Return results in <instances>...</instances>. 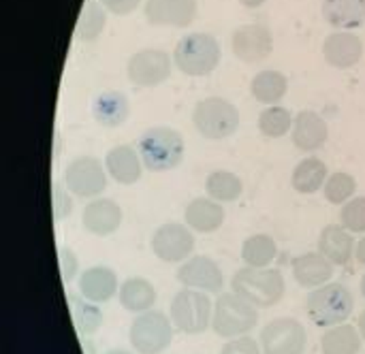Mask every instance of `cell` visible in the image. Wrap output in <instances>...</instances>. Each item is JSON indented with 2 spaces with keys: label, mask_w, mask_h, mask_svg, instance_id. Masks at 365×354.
Masks as SVG:
<instances>
[{
  "label": "cell",
  "mask_w": 365,
  "mask_h": 354,
  "mask_svg": "<svg viewBox=\"0 0 365 354\" xmlns=\"http://www.w3.org/2000/svg\"><path fill=\"white\" fill-rule=\"evenodd\" d=\"M359 333H361V340L365 342V310L359 314Z\"/></svg>",
  "instance_id": "7bdbcfd3"
},
{
  "label": "cell",
  "mask_w": 365,
  "mask_h": 354,
  "mask_svg": "<svg viewBox=\"0 0 365 354\" xmlns=\"http://www.w3.org/2000/svg\"><path fill=\"white\" fill-rule=\"evenodd\" d=\"M323 192H325V199L331 203V205H344L349 203L355 192H357V182L351 173H344V171H338V173H331L323 186Z\"/></svg>",
  "instance_id": "e575fe53"
},
{
  "label": "cell",
  "mask_w": 365,
  "mask_h": 354,
  "mask_svg": "<svg viewBox=\"0 0 365 354\" xmlns=\"http://www.w3.org/2000/svg\"><path fill=\"white\" fill-rule=\"evenodd\" d=\"M323 17L336 30H355L365 24V0H323Z\"/></svg>",
  "instance_id": "d4e9b609"
},
{
  "label": "cell",
  "mask_w": 365,
  "mask_h": 354,
  "mask_svg": "<svg viewBox=\"0 0 365 354\" xmlns=\"http://www.w3.org/2000/svg\"><path fill=\"white\" fill-rule=\"evenodd\" d=\"M107 169L94 156H79L64 171V186L79 199H98L107 190Z\"/></svg>",
  "instance_id": "9c48e42d"
},
{
  "label": "cell",
  "mask_w": 365,
  "mask_h": 354,
  "mask_svg": "<svg viewBox=\"0 0 365 354\" xmlns=\"http://www.w3.org/2000/svg\"><path fill=\"white\" fill-rule=\"evenodd\" d=\"M173 329L175 327L167 314L150 310L133 318L128 340L137 354H163L173 342Z\"/></svg>",
  "instance_id": "ba28073f"
},
{
  "label": "cell",
  "mask_w": 365,
  "mask_h": 354,
  "mask_svg": "<svg viewBox=\"0 0 365 354\" xmlns=\"http://www.w3.org/2000/svg\"><path fill=\"white\" fill-rule=\"evenodd\" d=\"M340 224L351 233H365V197H353L342 205Z\"/></svg>",
  "instance_id": "d590c367"
},
{
  "label": "cell",
  "mask_w": 365,
  "mask_h": 354,
  "mask_svg": "<svg viewBox=\"0 0 365 354\" xmlns=\"http://www.w3.org/2000/svg\"><path fill=\"white\" fill-rule=\"evenodd\" d=\"M233 56L246 64H259L274 51V34L265 24H244L231 36Z\"/></svg>",
  "instance_id": "4fadbf2b"
},
{
  "label": "cell",
  "mask_w": 365,
  "mask_h": 354,
  "mask_svg": "<svg viewBox=\"0 0 365 354\" xmlns=\"http://www.w3.org/2000/svg\"><path fill=\"white\" fill-rule=\"evenodd\" d=\"M51 209H53V220L60 222L64 218H68L73 214V199L66 186L62 184H53L51 186Z\"/></svg>",
  "instance_id": "8d00e7d4"
},
{
  "label": "cell",
  "mask_w": 365,
  "mask_h": 354,
  "mask_svg": "<svg viewBox=\"0 0 365 354\" xmlns=\"http://www.w3.org/2000/svg\"><path fill=\"white\" fill-rule=\"evenodd\" d=\"M197 0H145L143 13L152 26L186 28L197 17Z\"/></svg>",
  "instance_id": "9a60e30c"
},
{
  "label": "cell",
  "mask_w": 365,
  "mask_h": 354,
  "mask_svg": "<svg viewBox=\"0 0 365 354\" xmlns=\"http://www.w3.org/2000/svg\"><path fill=\"white\" fill-rule=\"evenodd\" d=\"M107 26V9L98 0H86L79 13L75 36L79 41H96Z\"/></svg>",
  "instance_id": "d6a6232c"
},
{
  "label": "cell",
  "mask_w": 365,
  "mask_h": 354,
  "mask_svg": "<svg viewBox=\"0 0 365 354\" xmlns=\"http://www.w3.org/2000/svg\"><path fill=\"white\" fill-rule=\"evenodd\" d=\"M289 92V79L284 73L274 71V68H265L259 71L252 81H250V94L257 103L261 105H278Z\"/></svg>",
  "instance_id": "4316f807"
},
{
  "label": "cell",
  "mask_w": 365,
  "mask_h": 354,
  "mask_svg": "<svg viewBox=\"0 0 365 354\" xmlns=\"http://www.w3.org/2000/svg\"><path fill=\"white\" fill-rule=\"evenodd\" d=\"M323 58L336 68H353L364 58V41L351 30H336L323 41Z\"/></svg>",
  "instance_id": "e0dca14e"
},
{
  "label": "cell",
  "mask_w": 365,
  "mask_h": 354,
  "mask_svg": "<svg viewBox=\"0 0 365 354\" xmlns=\"http://www.w3.org/2000/svg\"><path fill=\"white\" fill-rule=\"evenodd\" d=\"M124 220L122 207L113 199H92L81 212V224L90 235L109 237L113 235Z\"/></svg>",
  "instance_id": "2e32d148"
},
{
  "label": "cell",
  "mask_w": 365,
  "mask_h": 354,
  "mask_svg": "<svg viewBox=\"0 0 365 354\" xmlns=\"http://www.w3.org/2000/svg\"><path fill=\"white\" fill-rule=\"evenodd\" d=\"M68 303H71V312H73V323L79 331V335H94L103 323V310L98 308V303L88 301L86 297H77V295H68Z\"/></svg>",
  "instance_id": "1f68e13d"
},
{
  "label": "cell",
  "mask_w": 365,
  "mask_h": 354,
  "mask_svg": "<svg viewBox=\"0 0 365 354\" xmlns=\"http://www.w3.org/2000/svg\"><path fill=\"white\" fill-rule=\"evenodd\" d=\"M205 192L210 199L218 201V203H233L242 197L244 192V182L237 173L227 171V169H218L212 171L205 179Z\"/></svg>",
  "instance_id": "f546056e"
},
{
  "label": "cell",
  "mask_w": 365,
  "mask_h": 354,
  "mask_svg": "<svg viewBox=\"0 0 365 354\" xmlns=\"http://www.w3.org/2000/svg\"><path fill=\"white\" fill-rule=\"evenodd\" d=\"M192 124L201 137L210 141H222L237 132L240 111L237 107L220 96L201 98L192 109Z\"/></svg>",
  "instance_id": "8992f818"
},
{
  "label": "cell",
  "mask_w": 365,
  "mask_h": 354,
  "mask_svg": "<svg viewBox=\"0 0 365 354\" xmlns=\"http://www.w3.org/2000/svg\"><path fill=\"white\" fill-rule=\"evenodd\" d=\"M293 122L295 118L291 115V111L280 105H272L259 113V130L269 139H280L289 135L293 130Z\"/></svg>",
  "instance_id": "836d02e7"
},
{
  "label": "cell",
  "mask_w": 365,
  "mask_h": 354,
  "mask_svg": "<svg viewBox=\"0 0 365 354\" xmlns=\"http://www.w3.org/2000/svg\"><path fill=\"white\" fill-rule=\"evenodd\" d=\"M225 218H227V214H225L222 203H218L210 197L192 199L184 209L186 227L195 233H201V235L216 233L225 224Z\"/></svg>",
  "instance_id": "44dd1931"
},
{
  "label": "cell",
  "mask_w": 365,
  "mask_h": 354,
  "mask_svg": "<svg viewBox=\"0 0 365 354\" xmlns=\"http://www.w3.org/2000/svg\"><path fill=\"white\" fill-rule=\"evenodd\" d=\"M327 177H329L327 165L321 158L310 156V158L297 162V167L293 169L291 186L299 194H314L325 186Z\"/></svg>",
  "instance_id": "83f0119b"
},
{
  "label": "cell",
  "mask_w": 365,
  "mask_h": 354,
  "mask_svg": "<svg viewBox=\"0 0 365 354\" xmlns=\"http://www.w3.org/2000/svg\"><path fill=\"white\" fill-rule=\"evenodd\" d=\"M293 278L304 288H319L329 284L334 278V263H329L321 252H306L293 259Z\"/></svg>",
  "instance_id": "7402d4cb"
},
{
  "label": "cell",
  "mask_w": 365,
  "mask_h": 354,
  "mask_svg": "<svg viewBox=\"0 0 365 354\" xmlns=\"http://www.w3.org/2000/svg\"><path fill=\"white\" fill-rule=\"evenodd\" d=\"M171 56L163 49H139L128 58L126 75L137 88H156L171 77Z\"/></svg>",
  "instance_id": "30bf717a"
},
{
  "label": "cell",
  "mask_w": 365,
  "mask_h": 354,
  "mask_svg": "<svg viewBox=\"0 0 365 354\" xmlns=\"http://www.w3.org/2000/svg\"><path fill=\"white\" fill-rule=\"evenodd\" d=\"M105 354H130L128 350H120V348H111V350H107Z\"/></svg>",
  "instance_id": "ee69618b"
},
{
  "label": "cell",
  "mask_w": 365,
  "mask_h": 354,
  "mask_svg": "<svg viewBox=\"0 0 365 354\" xmlns=\"http://www.w3.org/2000/svg\"><path fill=\"white\" fill-rule=\"evenodd\" d=\"M259 344L263 354H304L308 333L295 318H276L263 327Z\"/></svg>",
  "instance_id": "8fae6325"
},
{
  "label": "cell",
  "mask_w": 365,
  "mask_h": 354,
  "mask_svg": "<svg viewBox=\"0 0 365 354\" xmlns=\"http://www.w3.org/2000/svg\"><path fill=\"white\" fill-rule=\"evenodd\" d=\"M231 291L235 295H240L242 299H246L257 310H267L282 301V297L287 293V282L278 269L244 267L233 274Z\"/></svg>",
  "instance_id": "6da1fadb"
},
{
  "label": "cell",
  "mask_w": 365,
  "mask_h": 354,
  "mask_svg": "<svg viewBox=\"0 0 365 354\" xmlns=\"http://www.w3.org/2000/svg\"><path fill=\"white\" fill-rule=\"evenodd\" d=\"M353 233L342 224H329L319 235V252L334 265H346L355 254Z\"/></svg>",
  "instance_id": "cb8c5ba5"
},
{
  "label": "cell",
  "mask_w": 365,
  "mask_h": 354,
  "mask_svg": "<svg viewBox=\"0 0 365 354\" xmlns=\"http://www.w3.org/2000/svg\"><path fill=\"white\" fill-rule=\"evenodd\" d=\"M261 344H257V340H252L250 335H242V338H233L229 340L220 354H261Z\"/></svg>",
  "instance_id": "74e56055"
},
{
  "label": "cell",
  "mask_w": 365,
  "mask_h": 354,
  "mask_svg": "<svg viewBox=\"0 0 365 354\" xmlns=\"http://www.w3.org/2000/svg\"><path fill=\"white\" fill-rule=\"evenodd\" d=\"M173 64L188 77H205L220 64V45L207 32L184 34L173 49Z\"/></svg>",
  "instance_id": "3957f363"
},
{
  "label": "cell",
  "mask_w": 365,
  "mask_h": 354,
  "mask_svg": "<svg viewBox=\"0 0 365 354\" xmlns=\"http://www.w3.org/2000/svg\"><path fill=\"white\" fill-rule=\"evenodd\" d=\"M150 246L163 263H184L195 252V235L186 224L165 222L154 231Z\"/></svg>",
  "instance_id": "7c38bea8"
},
{
  "label": "cell",
  "mask_w": 365,
  "mask_h": 354,
  "mask_svg": "<svg viewBox=\"0 0 365 354\" xmlns=\"http://www.w3.org/2000/svg\"><path fill=\"white\" fill-rule=\"evenodd\" d=\"M355 259L359 265H365V237L355 244Z\"/></svg>",
  "instance_id": "60d3db41"
},
{
  "label": "cell",
  "mask_w": 365,
  "mask_h": 354,
  "mask_svg": "<svg viewBox=\"0 0 365 354\" xmlns=\"http://www.w3.org/2000/svg\"><path fill=\"white\" fill-rule=\"evenodd\" d=\"M361 333L353 325H336L329 327L321 335V353L323 354H359L361 350Z\"/></svg>",
  "instance_id": "f1b7e54d"
},
{
  "label": "cell",
  "mask_w": 365,
  "mask_h": 354,
  "mask_svg": "<svg viewBox=\"0 0 365 354\" xmlns=\"http://www.w3.org/2000/svg\"><path fill=\"white\" fill-rule=\"evenodd\" d=\"M105 169L113 182L122 186H133L143 175V160L139 156V150L130 145H115L105 156Z\"/></svg>",
  "instance_id": "ffe728a7"
},
{
  "label": "cell",
  "mask_w": 365,
  "mask_h": 354,
  "mask_svg": "<svg viewBox=\"0 0 365 354\" xmlns=\"http://www.w3.org/2000/svg\"><path fill=\"white\" fill-rule=\"evenodd\" d=\"M58 261H60L62 280L64 282H71L77 276V269H79V261H77L75 252L71 248H66V246H60L58 248Z\"/></svg>",
  "instance_id": "f35d334b"
},
{
  "label": "cell",
  "mask_w": 365,
  "mask_h": 354,
  "mask_svg": "<svg viewBox=\"0 0 365 354\" xmlns=\"http://www.w3.org/2000/svg\"><path fill=\"white\" fill-rule=\"evenodd\" d=\"M120 306L130 312V314H143L150 312L158 299L156 288L150 280L145 278H128L120 284V293H118Z\"/></svg>",
  "instance_id": "484cf974"
},
{
  "label": "cell",
  "mask_w": 365,
  "mask_h": 354,
  "mask_svg": "<svg viewBox=\"0 0 365 354\" xmlns=\"http://www.w3.org/2000/svg\"><path fill=\"white\" fill-rule=\"evenodd\" d=\"M246 9H259V6H263L267 0H240Z\"/></svg>",
  "instance_id": "b9f144b4"
},
{
  "label": "cell",
  "mask_w": 365,
  "mask_h": 354,
  "mask_svg": "<svg viewBox=\"0 0 365 354\" xmlns=\"http://www.w3.org/2000/svg\"><path fill=\"white\" fill-rule=\"evenodd\" d=\"M98 2L113 15H130L141 4V0H98Z\"/></svg>",
  "instance_id": "ab89813d"
},
{
  "label": "cell",
  "mask_w": 365,
  "mask_h": 354,
  "mask_svg": "<svg viewBox=\"0 0 365 354\" xmlns=\"http://www.w3.org/2000/svg\"><path fill=\"white\" fill-rule=\"evenodd\" d=\"M355 310L353 293L336 282L314 288L306 299V312L317 327L329 329L336 325H344Z\"/></svg>",
  "instance_id": "277c9868"
},
{
  "label": "cell",
  "mask_w": 365,
  "mask_h": 354,
  "mask_svg": "<svg viewBox=\"0 0 365 354\" xmlns=\"http://www.w3.org/2000/svg\"><path fill=\"white\" fill-rule=\"evenodd\" d=\"M293 143L302 152H317L321 150L329 139V126L327 122L310 109H304L295 115L293 130H291Z\"/></svg>",
  "instance_id": "d6986e66"
},
{
  "label": "cell",
  "mask_w": 365,
  "mask_h": 354,
  "mask_svg": "<svg viewBox=\"0 0 365 354\" xmlns=\"http://www.w3.org/2000/svg\"><path fill=\"white\" fill-rule=\"evenodd\" d=\"M77 288H79L81 297H86L88 301H94V303L101 306V303H107L113 297H118L120 280H118V274L111 267L94 265V267H88L83 274H79Z\"/></svg>",
  "instance_id": "ac0fdd59"
},
{
  "label": "cell",
  "mask_w": 365,
  "mask_h": 354,
  "mask_svg": "<svg viewBox=\"0 0 365 354\" xmlns=\"http://www.w3.org/2000/svg\"><path fill=\"white\" fill-rule=\"evenodd\" d=\"M361 295H364V299H365V274H364V278H361Z\"/></svg>",
  "instance_id": "f6af8a7d"
},
{
  "label": "cell",
  "mask_w": 365,
  "mask_h": 354,
  "mask_svg": "<svg viewBox=\"0 0 365 354\" xmlns=\"http://www.w3.org/2000/svg\"><path fill=\"white\" fill-rule=\"evenodd\" d=\"M143 167L152 173L173 171L182 165L186 145L184 137L171 126H152L148 128L137 143Z\"/></svg>",
  "instance_id": "7a4b0ae2"
},
{
  "label": "cell",
  "mask_w": 365,
  "mask_h": 354,
  "mask_svg": "<svg viewBox=\"0 0 365 354\" xmlns=\"http://www.w3.org/2000/svg\"><path fill=\"white\" fill-rule=\"evenodd\" d=\"M130 103L118 90H105L92 100V115L103 128H118L128 120Z\"/></svg>",
  "instance_id": "603a6c76"
},
{
  "label": "cell",
  "mask_w": 365,
  "mask_h": 354,
  "mask_svg": "<svg viewBox=\"0 0 365 354\" xmlns=\"http://www.w3.org/2000/svg\"><path fill=\"white\" fill-rule=\"evenodd\" d=\"M178 282L184 288L201 291L207 295H220L225 288V274L214 259L205 254H197L180 265Z\"/></svg>",
  "instance_id": "5bb4252c"
},
{
  "label": "cell",
  "mask_w": 365,
  "mask_h": 354,
  "mask_svg": "<svg viewBox=\"0 0 365 354\" xmlns=\"http://www.w3.org/2000/svg\"><path fill=\"white\" fill-rule=\"evenodd\" d=\"M278 256V244L274 241V237L265 235V233H257L250 235L244 244H242V261L246 263V267H269Z\"/></svg>",
  "instance_id": "4dcf8cb0"
},
{
  "label": "cell",
  "mask_w": 365,
  "mask_h": 354,
  "mask_svg": "<svg viewBox=\"0 0 365 354\" xmlns=\"http://www.w3.org/2000/svg\"><path fill=\"white\" fill-rule=\"evenodd\" d=\"M214 303L207 293L182 288L169 303V318L173 327L186 335H199L212 325Z\"/></svg>",
  "instance_id": "52a82bcc"
},
{
  "label": "cell",
  "mask_w": 365,
  "mask_h": 354,
  "mask_svg": "<svg viewBox=\"0 0 365 354\" xmlns=\"http://www.w3.org/2000/svg\"><path fill=\"white\" fill-rule=\"evenodd\" d=\"M259 323V310L250 306L240 295L220 293L214 301V314H212V329L218 338L233 340L248 335Z\"/></svg>",
  "instance_id": "5b68a950"
}]
</instances>
